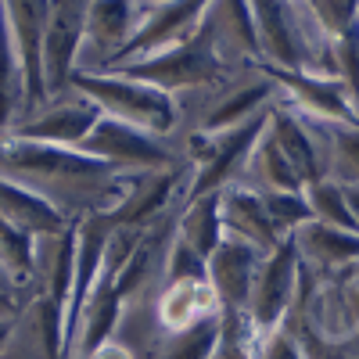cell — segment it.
Masks as SVG:
<instances>
[{
    "label": "cell",
    "instance_id": "obj_24",
    "mask_svg": "<svg viewBox=\"0 0 359 359\" xmlns=\"http://www.w3.org/2000/svg\"><path fill=\"white\" fill-rule=\"evenodd\" d=\"M184 280H208V273H205V259L191 252L172 230L162 252V284H184Z\"/></svg>",
    "mask_w": 359,
    "mask_h": 359
},
{
    "label": "cell",
    "instance_id": "obj_30",
    "mask_svg": "<svg viewBox=\"0 0 359 359\" xmlns=\"http://www.w3.org/2000/svg\"><path fill=\"white\" fill-rule=\"evenodd\" d=\"M0 291H4L8 298H15V302H18V306H25V302H22V294L15 291V284H11V280L4 277V269H0Z\"/></svg>",
    "mask_w": 359,
    "mask_h": 359
},
{
    "label": "cell",
    "instance_id": "obj_28",
    "mask_svg": "<svg viewBox=\"0 0 359 359\" xmlns=\"http://www.w3.org/2000/svg\"><path fill=\"white\" fill-rule=\"evenodd\" d=\"M15 327H18V316H15V320H0V355L8 352V345H11V338H15Z\"/></svg>",
    "mask_w": 359,
    "mask_h": 359
},
{
    "label": "cell",
    "instance_id": "obj_16",
    "mask_svg": "<svg viewBox=\"0 0 359 359\" xmlns=\"http://www.w3.org/2000/svg\"><path fill=\"white\" fill-rule=\"evenodd\" d=\"M176 237L184 241L191 252H198L201 259H208L219 241H223V216H219V191L216 194H198L187 198L176 212Z\"/></svg>",
    "mask_w": 359,
    "mask_h": 359
},
{
    "label": "cell",
    "instance_id": "obj_7",
    "mask_svg": "<svg viewBox=\"0 0 359 359\" xmlns=\"http://www.w3.org/2000/svg\"><path fill=\"white\" fill-rule=\"evenodd\" d=\"M86 36V4L65 0V4H47L43 25V86L47 101L72 90V72L79 65V50Z\"/></svg>",
    "mask_w": 359,
    "mask_h": 359
},
{
    "label": "cell",
    "instance_id": "obj_1",
    "mask_svg": "<svg viewBox=\"0 0 359 359\" xmlns=\"http://www.w3.org/2000/svg\"><path fill=\"white\" fill-rule=\"evenodd\" d=\"M0 176L50 201L65 219L111 216L137 184V176L90 158L79 147L33 144L11 133L0 137Z\"/></svg>",
    "mask_w": 359,
    "mask_h": 359
},
{
    "label": "cell",
    "instance_id": "obj_12",
    "mask_svg": "<svg viewBox=\"0 0 359 359\" xmlns=\"http://www.w3.org/2000/svg\"><path fill=\"white\" fill-rule=\"evenodd\" d=\"M219 298L208 280H184V284H162L151 298V313L162 334H180L191 327L219 316Z\"/></svg>",
    "mask_w": 359,
    "mask_h": 359
},
{
    "label": "cell",
    "instance_id": "obj_5",
    "mask_svg": "<svg viewBox=\"0 0 359 359\" xmlns=\"http://www.w3.org/2000/svg\"><path fill=\"white\" fill-rule=\"evenodd\" d=\"M294 294H298V252L287 237V241H280L269 255H262L245 309L255 320L259 331L269 334V331H277V327H284V320L291 316Z\"/></svg>",
    "mask_w": 359,
    "mask_h": 359
},
{
    "label": "cell",
    "instance_id": "obj_21",
    "mask_svg": "<svg viewBox=\"0 0 359 359\" xmlns=\"http://www.w3.org/2000/svg\"><path fill=\"white\" fill-rule=\"evenodd\" d=\"M306 201H309L313 223L359 233V226H355V219L348 212V205H345V191L334 184V180H316V184H309L306 187Z\"/></svg>",
    "mask_w": 359,
    "mask_h": 359
},
{
    "label": "cell",
    "instance_id": "obj_15",
    "mask_svg": "<svg viewBox=\"0 0 359 359\" xmlns=\"http://www.w3.org/2000/svg\"><path fill=\"white\" fill-rule=\"evenodd\" d=\"M0 219L22 233H29V237H36V241L57 237L72 223L50 201H43L40 194H33L29 187L15 184V180H4V176H0Z\"/></svg>",
    "mask_w": 359,
    "mask_h": 359
},
{
    "label": "cell",
    "instance_id": "obj_14",
    "mask_svg": "<svg viewBox=\"0 0 359 359\" xmlns=\"http://www.w3.org/2000/svg\"><path fill=\"white\" fill-rule=\"evenodd\" d=\"M219 216H223L226 237H237V241L259 248L262 255H269L280 245V233L273 230V223L266 216L262 194L245 184H230L219 191Z\"/></svg>",
    "mask_w": 359,
    "mask_h": 359
},
{
    "label": "cell",
    "instance_id": "obj_29",
    "mask_svg": "<svg viewBox=\"0 0 359 359\" xmlns=\"http://www.w3.org/2000/svg\"><path fill=\"white\" fill-rule=\"evenodd\" d=\"M341 191H345L348 212H352V219H355V226H359V187H341Z\"/></svg>",
    "mask_w": 359,
    "mask_h": 359
},
{
    "label": "cell",
    "instance_id": "obj_10",
    "mask_svg": "<svg viewBox=\"0 0 359 359\" xmlns=\"http://www.w3.org/2000/svg\"><path fill=\"white\" fill-rule=\"evenodd\" d=\"M4 8L8 40L15 47L22 83H25V115L47 104L43 86V25H47V4H0Z\"/></svg>",
    "mask_w": 359,
    "mask_h": 359
},
{
    "label": "cell",
    "instance_id": "obj_4",
    "mask_svg": "<svg viewBox=\"0 0 359 359\" xmlns=\"http://www.w3.org/2000/svg\"><path fill=\"white\" fill-rule=\"evenodd\" d=\"M144 11L147 4H137V0H94V4H86V36L76 72H108L137 36Z\"/></svg>",
    "mask_w": 359,
    "mask_h": 359
},
{
    "label": "cell",
    "instance_id": "obj_9",
    "mask_svg": "<svg viewBox=\"0 0 359 359\" xmlns=\"http://www.w3.org/2000/svg\"><path fill=\"white\" fill-rule=\"evenodd\" d=\"M277 97H280L277 83L255 69V72H248V76H241V79H233L223 94H216L212 101H208V104L201 108V115L194 118L191 130H205V133L237 130V126L252 123V118L266 115L269 108L277 104Z\"/></svg>",
    "mask_w": 359,
    "mask_h": 359
},
{
    "label": "cell",
    "instance_id": "obj_26",
    "mask_svg": "<svg viewBox=\"0 0 359 359\" xmlns=\"http://www.w3.org/2000/svg\"><path fill=\"white\" fill-rule=\"evenodd\" d=\"M255 359H306L302 348H298L294 334L287 327H277V331L262 334V345H259V355Z\"/></svg>",
    "mask_w": 359,
    "mask_h": 359
},
{
    "label": "cell",
    "instance_id": "obj_17",
    "mask_svg": "<svg viewBox=\"0 0 359 359\" xmlns=\"http://www.w3.org/2000/svg\"><path fill=\"white\" fill-rule=\"evenodd\" d=\"M36 252H40L36 237H29L0 219V269H4V277L22 294V302H25V291H29V298L36 294L33 291L36 287Z\"/></svg>",
    "mask_w": 359,
    "mask_h": 359
},
{
    "label": "cell",
    "instance_id": "obj_20",
    "mask_svg": "<svg viewBox=\"0 0 359 359\" xmlns=\"http://www.w3.org/2000/svg\"><path fill=\"white\" fill-rule=\"evenodd\" d=\"M323 162L327 180L338 187H359V126H327Z\"/></svg>",
    "mask_w": 359,
    "mask_h": 359
},
{
    "label": "cell",
    "instance_id": "obj_6",
    "mask_svg": "<svg viewBox=\"0 0 359 359\" xmlns=\"http://www.w3.org/2000/svg\"><path fill=\"white\" fill-rule=\"evenodd\" d=\"M97 123H101V108L90 97H83L79 90H65V94L50 97L43 108H36L33 115H25L11 130V137L33 140V144H54V147H79Z\"/></svg>",
    "mask_w": 359,
    "mask_h": 359
},
{
    "label": "cell",
    "instance_id": "obj_2",
    "mask_svg": "<svg viewBox=\"0 0 359 359\" xmlns=\"http://www.w3.org/2000/svg\"><path fill=\"white\" fill-rule=\"evenodd\" d=\"M69 86L94 101L101 115L118 118L126 126H137L165 140H176L184 133V108H180V101L151 83H140L118 72H72Z\"/></svg>",
    "mask_w": 359,
    "mask_h": 359
},
{
    "label": "cell",
    "instance_id": "obj_3",
    "mask_svg": "<svg viewBox=\"0 0 359 359\" xmlns=\"http://www.w3.org/2000/svg\"><path fill=\"white\" fill-rule=\"evenodd\" d=\"M79 151H86L90 158H97V162H104L118 172H130V176L184 165L180 162V151H176V140L144 133V130L126 126V123H118V118H108V115H101V123L79 144Z\"/></svg>",
    "mask_w": 359,
    "mask_h": 359
},
{
    "label": "cell",
    "instance_id": "obj_27",
    "mask_svg": "<svg viewBox=\"0 0 359 359\" xmlns=\"http://www.w3.org/2000/svg\"><path fill=\"white\" fill-rule=\"evenodd\" d=\"M86 359H137V355H133V352H130L123 341H118V338H108L104 345H97V348L90 352Z\"/></svg>",
    "mask_w": 359,
    "mask_h": 359
},
{
    "label": "cell",
    "instance_id": "obj_18",
    "mask_svg": "<svg viewBox=\"0 0 359 359\" xmlns=\"http://www.w3.org/2000/svg\"><path fill=\"white\" fill-rule=\"evenodd\" d=\"M22 118H25V83H22L15 47L8 40L4 8H0V137H8Z\"/></svg>",
    "mask_w": 359,
    "mask_h": 359
},
{
    "label": "cell",
    "instance_id": "obj_19",
    "mask_svg": "<svg viewBox=\"0 0 359 359\" xmlns=\"http://www.w3.org/2000/svg\"><path fill=\"white\" fill-rule=\"evenodd\" d=\"M262 345V331L255 327V320L248 316V309H219L216 320V348L212 359H255Z\"/></svg>",
    "mask_w": 359,
    "mask_h": 359
},
{
    "label": "cell",
    "instance_id": "obj_23",
    "mask_svg": "<svg viewBox=\"0 0 359 359\" xmlns=\"http://www.w3.org/2000/svg\"><path fill=\"white\" fill-rule=\"evenodd\" d=\"M262 205H266V216H269V223H273V230L280 233V241H287L298 226L313 219L306 191H298V194H262Z\"/></svg>",
    "mask_w": 359,
    "mask_h": 359
},
{
    "label": "cell",
    "instance_id": "obj_13",
    "mask_svg": "<svg viewBox=\"0 0 359 359\" xmlns=\"http://www.w3.org/2000/svg\"><path fill=\"white\" fill-rule=\"evenodd\" d=\"M291 245L298 252V262L309 266L316 277H338L359 262V233L334 230L313 219L291 233Z\"/></svg>",
    "mask_w": 359,
    "mask_h": 359
},
{
    "label": "cell",
    "instance_id": "obj_22",
    "mask_svg": "<svg viewBox=\"0 0 359 359\" xmlns=\"http://www.w3.org/2000/svg\"><path fill=\"white\" fill-rule=\"evenodd\" d=\"M216 320L219 316L191 327V331L165 334L151 359H212V348H216Z\"/></svg>",
    "mask_w": 359,
    "mask_h": 359
},
{
    "label": "cell",
    "instance_id": "obj_11",
    "mask_svg": "<svg viewBox=\"0 0 359 359\" xmlns=\"http://www.w3.org/2000/svg\"><path fill=\"white\" fill-rule=\"evenodd\" d=\"M259 262H262L259 248L237 241V237H223L219 248L205 259V273H208V284H212V291L219 298V306H230V309L248 306Z\"/></svg>",
    "mask_w": 359,
    "mask_h": 359
},
{
    "label": "cell",
    "instance_id": "obj_25",
    "mask_svg": "<svg viewBox=\"0 0 359 359\" xmlns=\"http://www.w3.org/2000/svg\"><path fill=\"white\" fill-rule=\"evenodd\" d=\"M309 11H313V18H316V25L323 29V36L327 40H341L348 29H355V22H359V4H341V0H320V4H309Z\"/></svg>",
    "mask_w": 359,
    "mask_h": 359
},
{
    "label": "cell",
    "instance_id": "obj_8",
    "mask_svg": "<svg viewBox=\"0 0 359 359\" xmlns=\"http://www.w3.org/2000/svg\"><path fill=\"white\" fill-rule=\"evenodd\" d=\"M205 15H208V4H147L137 36L130 40V47L123 50V57L111 69L137 65V62L158 57L165 50H176L205 25Z\"/></svg>",
    "mask_w": 359,
    "mask_h": 359
}]
</instances>
